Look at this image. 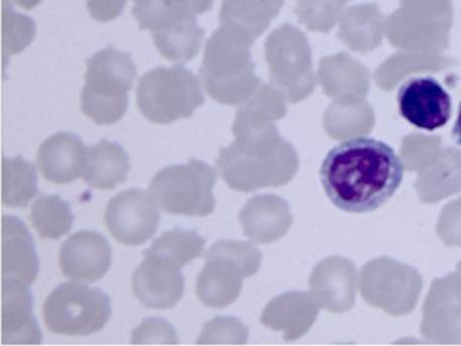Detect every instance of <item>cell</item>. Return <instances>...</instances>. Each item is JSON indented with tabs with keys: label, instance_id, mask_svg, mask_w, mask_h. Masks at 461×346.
<instances>
[{
	"label": "cell",
	"instance_id": "11",
	"mask_svg": "<svg viewBox=\"0 0 461 346\" xmlns=\"http://www.w3.org/2000/svg\"><path fill=\"white\" fill-rule=\"evenodd\" d=\"M266 59L272 81L291 97L301 95L302 75L309 65V45L303 32L291 24L275 29L266 41Z\"/></svg>",
	"mask_w": 461,
	"mask_h": 346
},
{
	"label": "cell",
	"instance_id": "3",
	"mask_svg": "<svg viewBox=\"0 0 461 346\" xmlns=\"http://www.w3.org/2000/svg\"><path fill=\"white\" fill-rule=\"evenodd\" d=\"M137 69L131 54L107 46L87 59L82 110L95 123L120 122L128 110V92L133 88Z\"/></svg>",
	"mask_w": 461,
	"mask_h": 346
},
{
	"label": "cell",
	"instance_id": "1",
	"mask_svg": "<svg viewBox=\"0 0 461 346\" xmlns=\"http://www.w3.org/2000/svg\"><path fill=\"white\" fill-rule=\"evenodd\" d=\"M404 167L383 141L358 137L334 146L321 167V183L330 202L347 213L377 210L393 196Z\"/></svg>",
	"mask_w": 461,
	"mask_h": 346
},
{
	"label": "cell",
	"instance_id": "15",
	"mask_svg": "<svg viewBox=\"0 0 461 346\" xmlns=\"http://www.w3.org/2000/svg\"><path fill=\"white\" fill-rule=\"evenodd\" d=\"M87 149L82 138L72 132H58L44 141L37 154L42 178L50 183L69 184L83 176Z\"/></svg>",
	"mask_w": 461,
	"mask_h": 346
},
{
	"label": "cell",
	"instance_id": "20",
	"mask_svg": "<svg viewBox=\"0 0 461 346\" xmlns=\"http://www.w3.org/2000/svg\"><path fill=\"white\" fill-rule=\"evenodd\" d=\"M214 0H136L133 14L140 29L155 30L212 10Z\"/></svg>",
	"mask_w": 461,
	"mask_h": 346
},
{
	"label": "cell",
	"instance_id": "4",
	"mask_svg": "<svg viewBox=\"0 0 461 346\" xmlns=\"http://www.w3.org/2000/svg\"><path fill=\"white\" fill-rule=\"evenodd\" d=\"M217 170L234 191L253 192L287 180L290 157L276 148V132L241 138L221 149Z\"/></svg>",
	"mask_w": 461,
	"mask_h": 346
},
{
	"label": "cell",
	"instance_id": "5",
	"mask_svg": "<svg viewBox=\"0 0 461 346\" xmlns=\"http://www.w3.org/2000/svg\"><path fill=\"white\" fill-rule=\"evenodd\" d=\"M206 260L196 294L207 307L225 308L239 299L244 278L258 273L261 253L252 242L222 240L209 249Z\"/></svg>",
	"mask_w": 461,
	"mask_h": 346
},
{
	"label": "cell",
	"instance_id": "22",
	"mask_svg": "<svg viewBox=\"0 0 461 346\" xmlns=\"http://www.w3.org/2000/svg\"><path fill=\"white\" fill-rule=\"evenodd\" d=\"M39 195L36 168L23 157L2 162V202L7 207H26Z\"/></svg>",
	"mask_w": 461,
	"mask_h": 346
},
{
	"label": "cell",
	"instance_id": "6",
	"mask_svg": "<svg viewBox=\"0 0 461 346\" xmlns=\"http://www.w3.org/2000/svg\"><path fill=\"white\" fill-rule=\"evenodd\" d=\"M203 103L201 81L183 67L149 70L142 76L137 89L140 111L153 123L191 118Z\"/></svg>",
	"mask_w": 461,
	"mask_h": 346
},
{
	"label": "cell",
	"instance_id": "13",
	"mask_svg": "<svg viewBox=\"0 0 461 346\" xmlns=\"http://www.w3.org/2000/svg\"><path fill=\"white\" fill-rule=\"evenodd\" d=\"M61 272L72 280L95 283L112 267V248L106 238L95 232H79L61 246Z\"/></svg>",
	"mask_w": 461,
	"mask_h": 346
},
{
	"label": "cell",
	"instance_id": "9",
	"mask_svg": "<svg viewBox=\"0 0 461 346\" xmlns=\"http://www.w3.org/2000/svg\"><path fill=\"white\" fill-rule=\"evenodd\" d=\"M149 192L128 189L113 197L104 211L110 234L123 245L139 246L158 232L160 211Z\"/></svg>",
	"mask_w": 461,
	"mask_h": 346
},
{
	"label": "cell",
	"instance_id": "16",
	"mask_svg": "<svg viewBox=\"0 0 461 346\" xmlns=\"http://www.w3.org/2000/svg\"><path fill=\"white\" fill-rule=\"evenodd\" d=\"M39 256L28 227L15 216L2 218V276L33 284L39 276Z\"/></svg>",
	"mask_w": 461,
	"mask_h": 346
},
{
	"label": "cell",
	"instance_id": "12",
	"mask_svg": "<svg viewBox=\"0 0 461 346\" xmlns=\"http://www.w3.org/2000/svg\"><path fill=\"white\" fill-rule=\"evenodd\" d=\"M182 268L156 257L145 256L134 270L133 292L148 308L168 310L175 307L185 294Z\"/></svg>",
	"mask_w": 461,
	"mask_h": 346
},
{
	"label": "cell",
	"instance_id": "30",
	"mask_svg": "<svg viewBox=\"0 0 461 346\" xmlns=\"http://www.w3.org/2000/svg\"><path fill=\"white\" fill-rule=\"evenodd\" d=\"M452 135L455 142L461 146V103L460 107H458L457 119H456L455 126H453Z\"/></svg>",
	"mask_w": 461,
	"mask_h": 346
},
{
	"label": "cell",
	"instance_id": "28",
	"mask_svg": "<svg viewBox=\"0 0 461 346\" xmlns=\"http://www.w3.org/2000/svg\"><path fill=\"white\" fill-rule=\"evenodd\" d=\"M133 343H177L176 332L164 319H145L133 332Z\"/></svg>",
	"mask_w": 461,
	"mask_h": 346
},
{
	"label": "cell",
	"instance_id": "14",
	"mask_svg": "<svg viewBox=\"0 0 461 346\" xmlns=\"http://www.w3.org/2000/svg\"><path fill=\"white\" fill-rule=\"evenodd\" d=\"M28 284L17 278L2 281V341L4 343H40L41 332L33 315V297Z\"/></svg>",
	"mask_w": 461,
	"mask_h": 346
},
{
	"label": "cell",
	"instance_id": "19",
	"mask_svg": "<svg viewBox=\"0 0 461 346\" xmlns=\"http://www.w3.org/2000/svg\"><path fill=\"white\" fill-rule=\"evenodd\" d=\"M285 0H223L220 21L255 41L276 18Z\"/></svg>",
	"mask_w": 461,
	"mask_h": 346
},
{
	"label": "cell",
	"instance_id": "27",
	"mask_svg": "<svg viewBox=\"0 0 461 346\" xmlns=\"http://www.w3.org/2000/svg\"><path fill=\"white\" fill-rule=\"evenodd\" d=\"M249 330L241 321L231 316H217L207 322L202 330L198 343H239L248 342Z\"/></svg>",
	"mask_w": 461,
	"mask_h": 346
},
{
	"label": "cell",
	"instance_id": "10",
	"mask_svg": "<svg viewBox=\"0 0 461 346\" xmlns=\"http://www.w3.org/2000/svg\"><path fill=\"white\" fill-rule=\"evenodd\" d=\"M398 107L402 118L428 132L444 127L452 115L450 95L430 76L404 81L398 92Z\"/></svg>",
	"mask_w": 461,
	"mask_h": 346
},
{
	"label": "cell",
	"instance_id": "23",
	"mask_svg": "<svg viewBox=\"0 0 461 346\" xmlns=\"http://www.w3.org/2000/svg\"><path fill=\"white\" fill-rule=\"evenodd\" d=\"M204 238L194 230L177 229L163 232L156 238L144 256L167 260L183 268L203 254Z\"/></svg>",
	"mask_w": 461,
	"mask_h": 346
},
{
	"label": "cell",
	"instance_id": "26",
	"mask_svg": "<svg viewBox=\"0 0 461 346\" xmlns=\"http://www.w3.org/2000/svg\"><path fill=\"white\" fill-rule=\"evenodd\" d=\"M4 2V53L13 56L31 45L36 35V23L29 16L15 13L9 2Z\"/></svg>",
	"mask_w": 461,
	"mask_h": 346
},
{
	"label": "cell",
	"instance_id": "17",
	"mask_svg": "<svg viewBox=\"0 0 461 346\" xmlns=\"http://www.w3.org/2000/svg\"><path fill=\"white\" fill-rule=\"evenodd\" d=\"M240 222L253 242H272L287 229V207L276 196L258 195L245 203L240 211Z\"/></svg>",
	"mask_w": 461,
	"mask_h": 346
},
{
	"label": "cell",
	"instance_id": "25",
	"mask_svg": "<svg viewBox=\"0 0 461 346\" xmlns=\"http://www.w3.org/2000/svg\"><path fill=\"white\" fill-rule=\"evenodd\" d=\"M347 0H298L295 13L307 29L328 32L341 18Z\"/></svg>",
	"mask_w": 461,
	"mask_h": 346
},
{
	"label": "cell",
	"instance_id": "2",
	"mask_svg": "<svg viewBox=\"0 0 461 346\" xmlns=\"http://www.w3.org/2000/svg\"><path fill=\"white\" fill-rule=\"evenodd\" d=\"M253 42L223 24L207 41L199 75L207 95L215 102L241 105L261 86L250 56Z\"/></svg>",
	"mask_w": 461,
	"mask_h": 346
},
{
	"label": "cell",
	"instance_id": "24",
	"mask_svg": "<svg viewBox=\"0 0 461 346\" xmlns=\"http://www.w3.org/2000/svg\"><path fill=\"white\" fill-rule=\"evenodd\" d=\"M31 221L42 238L59 240L71 230L74 214L58 195H42L34 203Z\"/></svg>",
	"mask_w": 461,
	"mask_h": 346
},
{
	"label": "cell",
	"instance_id": "7",
	"mask_svg": "<svg viewBox=\"0 0 461 346\" xmlns=\"http://www.w3.org/2000/svg\"><path fill=\"white\" fill-rule=\"evenodd\" d=\"M217 173L206 162L190 159L164 168L149 184V194L161 210L175 215L207 216L214 211Z\"/></svg>",
	"mask_w": 461,
	"mask_h": 346
},
{
	"label": "cell",
	"instance_id": "8",
	"mask_svg": "<svg viewBox=\"0 0 461 346\" xmlns=\"http://www.w3.org/2000/svg\"><path fill=\"white\" fill-rule=\"evenodd\" d=\"M110 316V297L77 280L59 286L44 305L45 323L56 334L91 335L101 332Z\"/></svg>",
	"mask_w": 461,
	"mask_h": 346
},
{
	"label": "cell",
	"instance_id": "18",
	"mask_svg": "<svg viewBox=\"0 0 461 346\" xmlns=\"http://www.w3.org/2000/svg\"><path fill=\"white\" fill-rule=\"evenodd\" d=\"M131 162L125 149L104 140L87 149L83 178L94 188L113 189L128 178Z\"/></svg>",
	"mask_w": 461,
	"mask_h": 346
},
{
	"label": "cell",
	"instance_id": "21",
	"mask_svg": "<svg viewBox=\"0 0 461 346\" xmlns=\"http://www.w3.org/2000/svg\"><path fill=\"white\" fill-rule=\"evenodd\" d=\"M152 32L161 56L179 64L190 61L199 53L204 38L203 29L199 27L196 18L174 22Z\"/></svg>",
	"mask_w": 461,
	"mask_h": 346
},
{
	"label": "cell",
	"instance_id": "31",
	"mask_svg": "<svg viewBox=\"0 0 461 346\" xmlns=\"http://www.w3.org/2000/svg\"><path fill=\"white\" fill-rule=\"evenodd\" d=\"M6 2L20 5V7L25 8V10H32V8L37 7L42 0H6Z\"/></svg>",
	"mask_w": 461,
	"mask_h": 346
},
{
	"label": "cell",
	"instance_id": "29",
	"mask_svg": "<svg viewBox=\"0 0 461 346\" xmlns=\"http://www.w3.org/2000/svg\"><path fill=\"white\" fill-rule=\"evenodd\" d=\"M126 3L128 0H87V7L95 21L109 22L123 13Z\"/></svg>",
	"mask_w": 461,
	"mask_h": 346
}]
</instances>
